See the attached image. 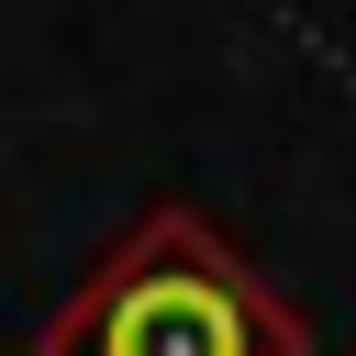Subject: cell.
I'll return each mask as SVG.
<instances>
[{"label":"cell","instance_id":"obj_1","mask_svg":"<svg viewBox=\"0 0 356 356\" xmlns=\"http://www.w3.org/2000/svg\"><path fill=\"white\" fill-rule=\"evenodd\" d=\"M33 356H312V323L189 200H156L33 323Z\"/></svg>","mask_w":356,"mask_h":356}]
</instances>
